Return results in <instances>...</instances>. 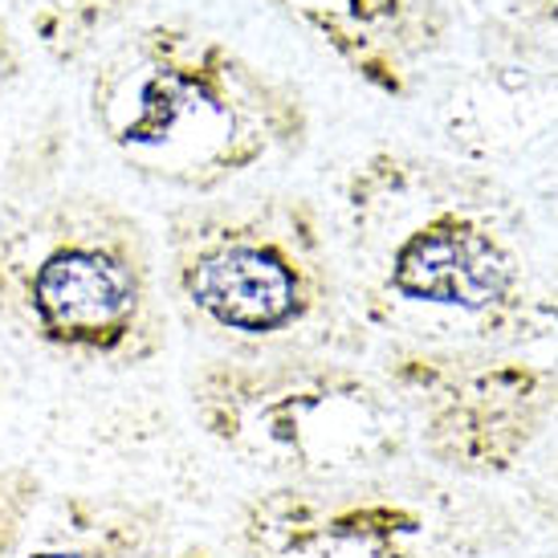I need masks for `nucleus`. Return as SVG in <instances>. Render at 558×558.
Returning <instances> with one entry per match:
<instances>
[{
	"mask_svg": "<svg viewBox=\"0 0 558 558\" xmlns=\"http://www.w3.org/2000/svg\"><path fill=\"white\" fill-rule=\"evenodd\" d=\"M156 510L70 494L58 522L21 558H135L156 538Z\"/></svg>",
	"mask_w": 558,
	"mask_h": 558,
	"instance_id": "6e6552de",
	"label": "nucleus"
},
{
	"mask_svg": "<svg viewBox=\"0 0 558 558\" xmlns=\"http://www.w3.org/2000/svg\"><path fill=\"white\" fill-rule=\"evenodd\" d=\"M86 114L126 171L180 192H217L306 143L298 94L180 25L114 41L94 65Z\"/></svg>",
	"mask_w": 558,
	"mask_h": 558,
	"instance_id": "f257e3e1",
	"label": "nucleus"
},
{
	"mask_svg": "<svg viewBox=\"0 0 558 558\" xmlns=\"http://www.w3.org/2000/svg\"><path fill=\"white\" fill-rule=\"evenodd\" d=\"M0 318L78 363H151L168 347V314L147 225L94 187H46L4 204Z\"/></svg>",
	"mask_w": 558,
	"mask_h": 558,
	"instance_id": "f03ea898",
	"label": "nucleus"
},
{
	"mask_svg": "<svg viewBox=\"0 0 558 558\" xmlns=\"http://www.w3.org/2000/svg\"><path fill=\"white\" fill-rule=\"evenodd\" d=\"M140 0H29V33L49 62L78 65L123 25Z\"/></svg>",
	"mask_w": 558,
	"mask_h": 558,
	"instance_id": "9d476101",
	"label": "nucleus"
},
{
	"mask_svg": "<svg viewBox=\"0 0 558 558\" xmlns=\"http://www.w3.org/2000/svg\"><path fill=\"white\" fill-rule=\"evenodd\" d=\"M168 286L208 335L298 342L335 311L318 213L298 196L187 204L163 217Z\"/></svg>",
	"mask_w": 558,
	"mask_h": 558,
	"instance_id": "39448f33",
	"label": "nucleus"
},
{
	"mask_svg": "<svg viewBox=\"0 0 558 558\" xmlns=\"http://www.w3.org/2000/svg\"><path fill=\"white\" fill-rule=\"evenodd\" d=\"M204 436L278 481H351L403 461L412 420L372 375L318 355H229L192 375Z\"/></svg>",
	"mask_w": 558,
	"mask_h": 558,
	"instance_id": "20e7f679",
	"label": "nucleus"
},
{
	"mask_svg": "<svg viewBox=\"0 0 558 558\" xmlns=\"http://www.w3.org/2000/svg\"><path fill=\"white\" fill-rule=\"evenodd\" d=\"M290 4L359 65V74H367L379 90L400 94L384 49V33H391L400 21V0H290Z\"/></svg>",
	"mask_w": 558,
	"mask_h": 558,
	"instance_id": "1a4fd4ad",
	"label": "nucleus"
},
{
	"mask_svg": "<svg viewBox=\"0 0 558 558\" xmlns=\"http://www.w3.org/2000/svg\"><path fill=\"white\" fill-rule=\"evenodd\" d=\"M347 213L372 323L412 339L497 335L518 302L522 262L461 187L424 163L375 156L347 187Z\"/></svg>",
	"mask_w": 558,
	"mask_h": 558,
	"instance_id": "7ed1b4c3",
	"label": "nucleus"
},
{
	"mask_svg": "<svg viewBox=\"0 0 558 558\" xmlns=\"http://www.w3.org/2000/svg\"><path fill=\"white\" fill-rule=\"evenodd\" d=\"M13 65H16L13 49H9V41H4V33H0V90H4V78L13 74Z\"/></svg>",
	"mask_w": 558,
	"mask_h": 558,
	"instance_id": "f8f14e48",
	"label": "nucleus"
},
{
	"mask_svg": "<svg viewBox=\"0 0 558 558\" xmlns=\"http://www.w3.org/2000/svg\"><path fill=\"white\" fill-rule=\"evenodd\" d=\"M388 379L420 449L461 477H506L543 440L555 388L526 363H477L449 351H403Z\"/></svg>",
	"mask_w": 558,
	"mask_h": 558,
	"instance_id": "423d86ee",
	"label": "nucleus"
},
{
	"mask_svg": "<svg viewBox=\"0 0 558 558\" xmlns=\"http://www.w3.org/2000/svg\"><path fill=\"white\" fill-rule=\"evenodd\" d=\"M37 494H41V481L33 477L29 469H4L0 473V558H13L29 518L37 510Z\"/></svg>",
	"mask_w": 558,
	"mask_h": 558,
	"instance_id": "9b49d317",
	"label": "nucleus"
},
{
	"mask_svg": "<svg viewBox=\"0 0 558 558\" xmlns=\"http://www.w3.org/2000/svg\"><path fill=\"white\" fill-rule=\"evenodd\" d=\"M253 558H424L428 518L363 481H281L241 506Z\"/></svg>",
	"mask_w": 558,
	"mask_h": 558,
	"instance_id": "0eeeda50",
	"label": "nucleus"
},
{
	"mask_svg": "<svg viewBox=\"0 0 558 558\" xmlns=\"http://www.w3.org/2000/svg\"><path fill=\"white\" fill-rule=\"evenodd\" d=\"M171 558H220L213 546H184V550H175Z\"/></svg>",
	"mask_w": 558,
	"mask_h": 558,
	"instance_id": "ddd939ff",
	"label": "nucleus"
}]
</instances>
